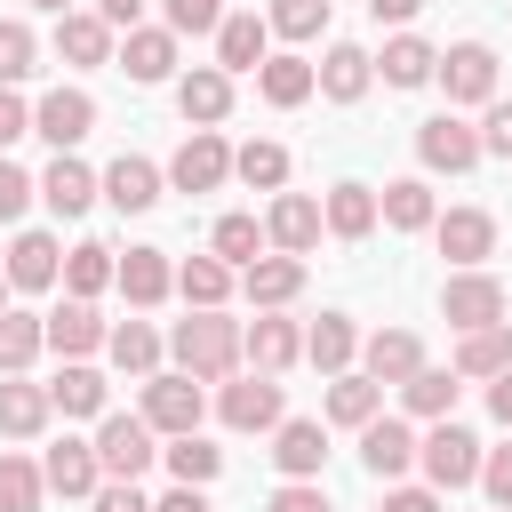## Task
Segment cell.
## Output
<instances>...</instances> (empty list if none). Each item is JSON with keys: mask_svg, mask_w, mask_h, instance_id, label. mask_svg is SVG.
I'll use <instances>...</instances> for the list:
<instances>
[{"mask_svg": "<svg viewBox=\"0 0 512 512\" xmlns=\"http://www.w3.org/2000/svg\"><path fill=\"white\" fill-rule=\"evenodd\" d=\"M256 248H264V224H256V216H216L208 256H224L232 272H248V264H256Z\"/></svg>", "mask_w": 512, "mask_h": 512, "instance_id": "obj_44", "label": "cell"}, {"mask_svg": "<svg viewBox=\"0 0 512 512\" xmlns=\"http://www.w3.org/2000/svg\"><path fill=\"white\" fill-rule=\"evenodd\" d=\"M112 288H120V296H128L136 312H152V304H160V296L176 288V264H168V248H128V256H120V280H112Z\"/></svg>", "mask_w": 512, "mask_h": 512, "instance_id": "obj_26", "label": "cell"}, {"mask_svg": "<svg viewBox=\"0 0 512 512\" xmlns=\"http://www.w3.org/2000/svg\"><path fill=\"white\" fill-rule=\"evenodd\" d=\"M176 368L184 376H200V384H232V368H240V320H224V312H192V320H176Z\"/></svg>", "mask_w": 512, "mask_h": 512, "instance_id": "obj_1", "label": "cell"}, {"mask_svg": "<svg viewBox=\"0 0 512 512\" xmlns=\"http://www.w3.org/2000/svg\"><path fill=\"white\" fill-rule=\"evenodd\" d=\"M160 16H168V32H216L224 24V0H160Z\"/></svg>", "mask_w": 512, "mask_h": 512, "instance_id": "obj_49", "label": "cell"}, {"mask_svg": "<svg viewBox=\"0 0 512 512\" xmlns=\"http://www.w3.org/2000/svg\"><path fill=\"white\" fill-rule=\"evenodd\" d=\"M312 72H320V96H328V104H360V96H368V80H376V56H368V48H352V40H336Z\"/></svg>", "mask_w": 512, "mask_h": 512, "instance_id": "obj_21", "label": "cell"}, {"mask_svg": "<svg viewBox=\"0 0 512 512\" xmlns=\"http://www.w3.org/2000/svg\"><path fill=\"white\" fill-rule=\"evenodd\" d=\"M48 400H56L64 416H104V400H112V392H104V376H96L88 360H64V376L48 384Z\"/></svg>", "mask_w": 512, "mask_h": 512, "instance_id": "obj_42", "label": "cell"}, {"mask_svg": "<svg viewBox=\"0 0 512 512\" xmlns=\"http://www.w3.org/2000/svg\"><path fill=\"white\" fill-rule=\"evenodd\" d=\"M40 352H48V320L8 304V312H0V376H24Z\"/></svg>", "mask_w": 512, "mask_h": 512, "instance_id": "obj_37", "label": "cell"}, {"mask_svg": "<svg viewBox=\"0 0 512 512\" xmlns=\"http://www.w3.org/2000/svg\"><path fill=\"white\" fill-rule=\"evenodd\" d=\"M96 16H104L112 32H136V16H144V0H96Z\"/></svg>", "mask_w": 512, "mask_h": 512, "instance_id": "obj_58", "label": "cell"}, {"mask_svg": "<svg viewBox=\"0 0 512 512\" xmlns=\"http://www.w3.org/2000/svg\"><path fill=\"white\" fill-rule=\"evenodd\" d=\"M440 320H448L456 336L496 328V320H504V280H496V272H456V280L440 288Z\"/></svg>", "mask_w": 512, "mask_h": 512, "instance_id": "obj_5", "label": "cell"}, {"mask_svg": "<svg viewBox=\"0 0 512 512\" xmlns=\"http://www.w3.org/2000/svg\"><path fill=\"white\" fill-rule=\"evenodd\" d=\"M88 504H96V512H152V504H144V488H136V480H104V488H96V496H88Z\"/></svg>", "mask_w": 512, "mask_h": 512, "instance_id": "obj_54", "label": "cell"}, {"mask_svg": "<svg viewBox=\"0 0 512 512\" xmlns=\"http://www.w3.org/2000/svg\"><path fill=\"white\" fill-rule=\"evenodd\" d=\"M512 368V320H496V328H472V336H456V376H504Z\"/></svg>", "mask_w": 512, "mask_h": 512, "instance_id": "obj_36", "label": "cell"}, {"mask_svg": "<svg viewBox=\"0 0 512 512\" xmlns=\"http://www.w3.org/2000/svg\"><path fill=\"white\" fill-rule=\"evenodd\" d=\"M264 512H336V504H328V488H320V480H280Z\"/></svg>", "mask_w": 512, "mask_h": 512, "instance_id": "obj_51", "label": "cell"}, {"mask_svg": "<svg viewBox=\"0 0 512 512\" xmlns=\"http://www.w3.org/2000/svg\"><path fill=\"white\" fill-rule=\"evenodd\" d=\"M176 296H184L192 312H224V296H232V264H224V256H184V264H176Z\"/></svg>", "mask_w": 512, "mask_h": 512, "instance_id": "obj_34", "label": "cell"}, {"mask_svg": "<svg viewBox=\"0 0 512 512\" xmlns=\"http://www.w3.org/2000/svg\"><path fill=\"white\" fill-rule=\"evenodd\" d=\"M32 192H40V184H32L16 160H0V224H16V216L32 208Z\"/></svg>", "mask_w": 512, "mask_h": 512, "instance_id": "obj_52", "label": "cell"}, {"mask_svg": "<svg viewBox=\"0 0 512 512\" xmlns=\"http://www.w3.org/2000/svg\"><path fill=\"white\" fill-rule=\"evenodd\" d=\"M480 496H488V512H512V448L480 456Z\"/></svg>", "mask_w": 512, "mask_h": 512, "instance_id": "obj_50", "label": "cell"}, {"mask_svg": "<svg viewBox=\"0 0 512 512\" xmlns=\"http://www.w3.org/2000/svg\"><path fill=\"white\" fill-rule=\"evenodd\" d=\"M176 112H184L192 128H216V120L232 112V72H216V64H192V72L176 80Z\"/></svg>", "mask_w": 512, "mask_h": 512, "instance_id": "obj_22", "label": "cell"}, {"mask_svg": "<svg viewBox=\"0 0 512 512\" xmlns=\"http://www.w3.org/2000/svg\"><path fill=\"white\" fill-rule=\"evenodd\" d=\"M56 56L88 72V64H112L120 40H112V24H104L96 8H72V16H56Z\"/></svg>", "mask_w": 512, "mask_h": 512, "instance_id": "obj_16", "label": "cell"}, {"mask_svg": "<svg viewBox=\"0 0 512 512\" xmlns=\"http://www.w3.org/2000/svg\"><path fill=\"white\" fill-rule=\"evenodd\" d=\"M272 464H280L288 480H320V464H328V424L288 416V424L272 432Z\"/></svg>", "mask_w": 512, "mask_h": 512, "instance_id": "obj_18", "label": "cell"}, {"mask_svg": "<svg viewBox=\"0 0 512 512\" xmlns=\"http://www.w3.org/2000/svg\"><path fill=\"white\" fill-rule=\"evenodd\" d=\"M480 152L512 160V104H488V120H480Z\"/></svg>", "mask_w": 512, "mask_h": 512, "instance_id": "obj_53", "label": "cell"}, {"mask_svg": "<svg viewBox=\"0 0 512 512\" xmlns=\"http://www.w3.org/2000/svg\"><path fill=\"white\" fill-rule=\"evenodd\" d=\"M384 512H440V488H408V480H392V488H384Z\"/></svg>", "mask_w": 512, "mask_h": 512, "instance_id": "obj_55", "label": "cell"}, {"mask_svg": "<svg viewBox=\"0 0 512 512\" xmlns=\"http://www.w3.org/2000/svg\"><path fill=\"white\" fill-rule=\"evenodd\" d=\"M320 216H328V232H336V240H368V232L384 224V208H376V192H368V184H336Z\"/></svg>", "mask_w": 512, "mask_h": 512, "instance_id": "obj_38", "label": "cell"}, {"mask_svg": "<svg viewBox=\"0 0 512 512\" xmlns=\"http://www.w3.org/2000/svg\"><path fill=\"white\" fill-rule=\"evenodd\" d=\"M16 136H32V104L16 88H0V144H16Z\"/></svg>", "mask_w": 512, "mask_h": 512, "instance_id": "obj_56", "label": "cell"}, {"mask_svg": "<svg viewBox=\"0 0 512 512\" xmlns=\"http://www.w3.org/2000/svg\"><path fill=\"white\" fill-rule=\"evenodd\" d=\"M240 360H248L256 376H280V368H296V360H304V328H296V320H280V312H256V320L240 328Z\"/></svg>", "mask_w": 512, "mask_h": 512, "instance_id": "obj_11", "label": "cell"}, {"mask_svg": "<svg viewBox=\"0 0 512 512\" xmlns=\"http://www.w3.org/2000/svg\"><path fill=\"white\" fill-rule=\"evenodd\" d=\"M40 480H48L56 496H96V488H104V464H96V440H56V448L40 456Z\"/></svg>", "mask_w": 512, "mask_h": 512, "instance_id": "obj_20", "label": "cell"}, {"mask_svg": "<svg viewBox=\"0 0 512 512\" xmlns=\"http://www.w3.org/2000/svg\"><path fill=\"white\" fill-rule=\"evenodd\" d=\"M152 424L144 416H104L96 424V464H104V480H144L152 472Z\"/></svg>", "mask_w": 512, "mask_h": 512, "instance_id": "obj_7", "label": "cell"}, {"mask_svg": "<svg viewBox=\"0 0 512 512\" xmlns=\"http://www.w3.org/2000/svg\"><path fill=\"white\" fill-rule=\"evenodd\" d=\"M416 448H424V440H416V432H408L400 416H376V424L360 432V464H368V472H376L384 488H392V480H400V472L416 464Z\"/></svg>", "mask_w": 512, "mask_h": 512, "instance_id": "obj_19", "label": "cell"}, {"mask_svg": "<svg viewBox=\"0 0 512 512\" xmlns=\"http://www.w3.org/2000/svg\"><path fill=\"white\" fill-rule=\"evenodd\" d=\"M112 64H120L136 88H160V80L176 72V32H168V24H136V32L120 40V56H112Z\"/></svg>", "mask_w": 512, "mask_h": 512, "instance_id": "obj_14", "label": "cell"}, {"mask_svg": "<svg viewBox=\"0 0 512 512\" xmlns=\"http://www.w3.org/2000/svg\"><path fill=\"white\" fill-rule=\"evenodd\" d=\"M264 24H272L280 40H312V32H328V0H272Z\"/></svg>", "mask_w": 512, "mask_h": 512, "instance_id": "obj_48", "label": "cell"}, {"mask_svg": "<svg viewBox=\"0 0 512 512\" xmlns=\"http://www.w3.org/2000/svg\"><path fill=\"white\" fill-rule=\"evenodd\" d=\"M432 240H440V256H448L456 272H480V264L496 256V216H488V208H448V216L432 224Z\"/></svg>", "mask_w": 512, "mask_h": 512, "instance_id": "obj_10", "label": "cell"}, {"mask_svg": "<svg viewBox=\"0 0 512 512\" xmlns=\"http://www.w3.org/2000/svg\"><path fill=\"white\" fill-rule=\"evenodd\" d=\"M232 176H240V184H256V192H280V184H288V152H280L272 136H256V144H240V152H232Z\"/></svg>", "mask_w": 512, "mask_h": 512, "instance_id": "obj_43", "label": "cell"}, {"mask_svg": "<svg viewBox=\"0 0 512 512\" xmlns=\"http://www.w3.org/2000/svg\"><path fill=\"white\" fill-rule=\"evenodd\" d=\"M32 8H48V16H72V0H32Z\"/></svg>", "mask_w": 512, "mask_h": 512, "instance_id": "obj_61", "label": "cell"}, {"mask_svg": "<svg viewBox=\"0 0 512 512\" xmlns=\"http://www.w3.org/2000/svg\"><path fill=\"white\" fill-rule=\"evenodd\" d=\"M104 336H112V328H104L96 304H80V296H64V304L48 312V352H64V360H88Z\"/></svg>", "mask_w": 512, "mask_h": 512, "instance_id": "obj_30", "label": "cell"}, {"mask_svg": "<svg viewBox=\"0 0 512 512\" xmlns=\"http://www.w3.org/2000/svg\"><path fill=\"white\" fill-rule=\"evenodd\" d=\"M232 176V144L216 136V128H192L184 144H176V160H168V184L176 192H216Z\"/></svg>", "mask_w": 512, "mask_h": 512, "instance_id": "obj_9", "label": "cell"}, {"mask_svg": "<svg viewBox=\"0 0 512 512\" xmlns=\"http://www.w3.org/2000/svg\"><path fill=\"white\" fill-rule=\"evenodd\" d=\"M256 88H264V104H280V112H296L312 88H320V72L304 64V56H264V72H256Z\"/></svg>", "mask_w": 512, "mask_h": 512, "instance_id": "obj_40", "label": "cell"}, {"mask_svg": "<svg viewBox=\"0 0 512 512\" xmlns=\"http://www.w3.org/2000/svg\"><path fill=\"white\" fill-rule=\"evenodd\" d=\"M200 376H184V368H168V376H144V424L152 432H168V440H184V432H200Z\"/></svg>", "mask_w": 512, "mask_h": 512, "instance_id": "obj_2", "label": "cell"}, {"mask_svg": "<svg viewBox=\"0 0 512 512\" xmlns=\"http://www.w3.org/2000/svg\"><path fill=\"white\" fill-rule=\"evenodd\" d=\"M352 352H360V336H352V320H344V312H320V320L304 328V360H312L320 376H344V368H352Z\"/></svg>", "mask_w": 512, "mask_h": 512, "instance_id": "obj_35", "label": "cell"}, {"mask_svg": "<svg viewBox=\"0 0 512 512\" xmlns=\"http://www.w3.org/2000/svg\"><path fill=\"white\" fill-rule=\"evenodd\" d=\"M56 280H64V248L48 232H16L8 240V288L32 296V288H56Z\"/></svg>", "mask_w": 512, "mask_h": 512, "instance_id": "obj_25", "label": "cell"}, {"mask_svg": "<svg viewBox=\"0 0 512 512\" xmlns=\"http://www.w3.org/2000/svg\"><path fill=\"white\" fill-rule=\"evenodd\" d=\"M488 416H496V424H512V368L488 384Z\"/></svg>", "mask_w": 512, "mask_h": 512, "instance_id": "obj_60", "label": "cell"}, {"mask_svg": "<svg viewBox=\"0 0 512 512\" xmlns=\"http://www.w3.org/2000/svg\"><path fill=\"white\" fill-rule=\"evenodd\" d=\"M416 160H424L432 176H464V168H480L488 152H480V128H472V120H456V112H432V120L416 128Z\"/></svg>", "mask_w": 512, "mask_h": 512, "instance_id": "obj_4", "label": "cell"}, {"mask_svg": "<svg viewBox=\"0 0 512 512\" xmlns=\"http://www.w3.org/2000/svg\"><path fill=\"white\" fill-rule=\"evenodd\" d=\"M104 192V176L88 168V160H72V152H56L48 160V176H40V200L56 208V216H88V200Z\"/></svg>", "mask_w": 512, "mask_h": 512, "instance_id": "obj_24", "label": "cell"}, {"mask_svg": "<svg viewBox=\"0 0 512 512\" xmlns=\"http://www.w3.org/2000/svg\"><path fill=\"white\" fill-rule=\"evenodd\" d=\"M120 280V256L104 248V240H80L72 256H64V296H80V304H96L104 288Z\"/></svg>", "mask_w": 512, "mask_h": 512, "instance_id": "obj_33", "label": "cell"}, {"mask_svg": "<svg viewBox=\"0 0 512 512\" xmlns=\"http://www.w3.org/2000/svg\"><path fill=\"white\" fill-rule=\"evenodd\" d=\"M376 208H384V224H392V232H432V224H440V208H432V184H424V176H392V184L376 192Z\"/></svg>", "mask_w": 512, "mask_h": 512, "instance_id": "obj_32", "label": "cell"}, {"mask_svg": "<svg viewBox=\"0 0 512 512\" xmlns=\"http://www.w3.org/2000/svg\"><path fill=\"white\" fill-rule=\"evenodd\" d=\"M0 312H8V272H0Z\"/></svg>", "mask_w": 512, "mask_h": 512, "instance_id": "obj_62", "label": "cell"}, {"mask_svg": "<svg viewBox=\"0 0 512 512\" xmlns=\"http://www.w3.org/2000/svg\"><path fill=\"white\" fill-rule=\"evenodd\" d=\"M416 464H424V488H472V480H480V440L448 416V424H432V432H424Z\"/></svg>", "mask_w": 512, "mask_h": 512, "instance_id": "obj_3", "label": "cell"}, {"mask_svg": "<svg viewBox=\"0 0 512 512\" xmlns=\"http://www.w3.org/2000/svg\"><path fill=\"white\" fill-rule=\"evenodd\" d=\"M88 128H96V96H88V88H48V96L32 104V136H48L56 152H72Z\"/></svg>", "mask_w": 512, "mask_h": 512, "instance_id": "obj_12", "label": "cell"}, {"mask_svg": "<svg viewBox=\"0 0 512 512\" xmlns=\"http://www.w3.org/2000/svg\"><path fill=\"white\" fill-rule=\"evenodd\" d=\"M264 56H272V24L256 8L216 24V72H264Z\"/></svg>", "mask_w": 512, "mask_h": 512, "instance_id": "obj_13", "label": "cell"}, {"mask_svg": "<svg viewBox=\"0 0 512 512\" xmlns=\"http://www.w3.org/2000/svg\"><path fill=\"white\" fill-rule=\"evenodd\" d=\"M320 232H328V216H320V200H304V192H280V200H272V216H264V240H272L280 256L320 248Z\"/></svg>", "mask_w": 512, "mask_h": 512, "instance_id": "obj_15", "label": "cell"}, {"mask_svg": "<svg viewBox=\"0 0 512 512\" xmlns=\"http://www.w3.org/2000/svg\"><path fill=\"white\" fill-rule=\"evenodd\" d=\"M32 56H40V40H32V24H24V16H0V88H16V80H32Z\"/></svg>", "mask_w": 512, "mask_h": 512, "instance_id": "obj_47", "label": "cell"}, {"mask_svg": "<svg viewBox=\"0 0 512 512\" xmlns=\"http://www.w3.org/2000/svg\"><path fill=\"white\" fill-rule=\"evenodd\" d=\"M376 72H384V88H424V80H440V48L416 40V32H392L384 56H376Z\"/></svg>", "mask_w": 512, "mask_h": 512, "instance_id": "obj_29", "label": "cell"}, {"mask_svg": "<svg viewBox=\"0 0 512 512\" xmlns=\"http://www.w3.org/2000/svg\"><path fill=\"white\" fill-rule=\"evenodd\" d=\"M216 416L232 424V432H280L288 416H280V376H232L224 392H216Z\"/></svg>", "mask_w": 512, "mask_h": 512, "instance_id": "obj_6", "label": "cell"}, {"mask_svg": "<svg viewBox=\"0 0 512 512\" xmlns=\"http://www.w3.org/2000/svg\"><path fill=\"white\" fill-rule=\"evenodd\" d=\"M48 416H56V400H48V384H24V376H0V432H8V440H40V432H48Z\"/></svg>", "mask_w": 512, "mask_h": 512, "instance_id": "obj_28", "label": "cell"}, {"mask_svg": "<svg viewBox=\"0 0 512 512\" xmlns=\"http://www.w3.org/2000/svg\"><path fill=\"white\" fill-rule=\"evenodd\" d=\"M240 288H248L256 312H280V304L304 296V256H256V264L240 272Z\"/></svg>", "mask_w": 512, "mask_h": 512, "instance_id": "obj_27", "label": "cell"}, {"mask_svg": "<svg viewBox=\"0 0 512 512\" xmlns=\"http://www.w3.org/2000/svg\"><path fill=\"white\" fill-rule=\"evenodd\" d=\"M160 184H168V176H160V168H152L144 152H120V160L104 168V200H112L120 216H144V208L160 200Z\"/></svg>", "mask_w": 512, "mask_h": 512, "instance_id": "obj_23", "label": "cell"}, {"mask_svg": "<svg viewBox=\"0 0 512 512\" xmlns=\"http://www.w3.org/2000/svg\"><path fill=\"white\" fill-rule=\"evenodd\" d=\"M160 456H168V472H176V480H184V488H208V480H216V472H224V448H208V440H200V432H184V440H168V448H160Z\"/></svg>", "mask_w": 512, "mask_h": 512, "instance_id": "obj_45", "label": "cell"}, {"mask_svg": "<svg viewBox=\"0 0 512 512\" xmlns=\"http://www.w3.org/2000/svg\"><path fill=\"white\" fill-rule=\"evenodd\" d=\"M416 8H424V0H368V16H376V24H408Z\"/></svg>", "mask_w": 512, "mask_h": 512, "instance_id": "obj_59", "label": "cell"}, {"mask_svg": "<svg viewBox=\"0 0 512 512\" xmlns=\"http://www.w3.org/2000/svg\"><path fill=\"white\" fill-rule=\"evenodd\" d=\"M440 88H448V104H496V48L488 40L440 48Z\"/></svg>", "mask_w": 512, "mask_h": 512, "instance_id": "obj_8", "label": "cell"}, {"mask_svg": "<svg viewBox=\"0 0 512 512\" xmlns=\"http://www.w3.org/2000/svg\"><path fill=\"white\" fill-rule=\"evenodd\" d=\"M40 464L32 456H16V448H0V512H40Z\"/></svg>", "mask_w": 512, "mask_h": 512, "instance_id": "obj_46", "label": "cell"}, {"mask_svg": "<svg viewBox=\"0 0 512 512\" xmlns=\"http://www.w3.org/2000/svg\"><path fill=\"white\" fill-rule=\"evenodd\" d=\"M416 368H424L416 328H376V336L360 344V376H376V384H408Z\"/></svg>", "mask_w": 512, "mask_h": 512, "instance_id": "obj_17", "label": "cell"}, {"mask_svg": "<svg viewBox=\"0 0 512 512\" xmlns=\"http://www.w3.org/2000/svg\"><path fill=\"white\" fill-rule=\"evenodd\" d=\"M104 352H112L120 376H160V336H152L144 320H120V328L104 336Z\"/></svg>", "mask_w": 512, "mask_h": 512, "instance_id": "obj_41", "label": "cell"}, {"mask_svg": "<svg viewBox=\"0 0 512 512\" xmlns=\"http://www.w3.org/2000/svg\"><path fill=\"white\" fill-rule=\"evenodd\" d=\"M376 416H384V384H376V376H360V368L328 376V424H352V432H368Z\"/></svg>", "mask_w": 512, "mask_h": 512, "instance_id": "obj_31", "label": "cell"}, {"mask_svg": "<svg viewBox=\"0 0 512 512\" xmlns=\"http://www.w3.org/2000/svg\"><path fill=\"white\" fill-rule=\"evenodd\" d=\"M456 368H416L408 384H400V400H408V416H424V424H448L456 416Z\"/></svg>", "mask_w": 512, "mask_h": 512, "instance_id": "obj_39", "label": "cell"}, {"mask_svg": "<svg viewBox=\"0 0 512 512\" xmlns=\"http://www.w3.org/2000/svg\"><path fill=\"white\" fill-rule=\"evenodd\" d=\"M152 512H216V504H208V488H184V480H176V488H168Z\"/></svg>", "mask_w": 512, "mask_h": 512, "instance_id": "obj_57", "label": "cell"}]
</instances>
